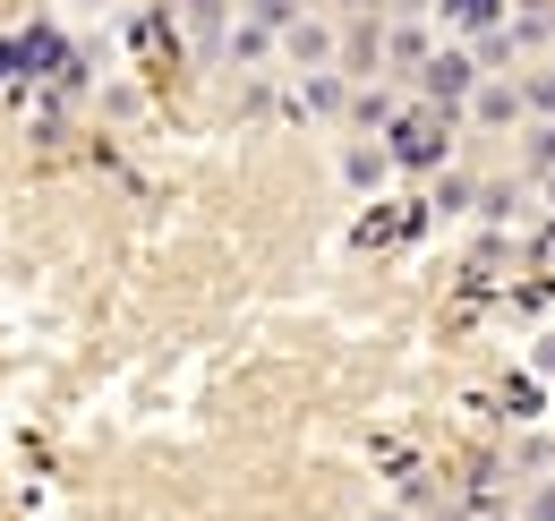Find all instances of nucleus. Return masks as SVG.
Returning a JSON list of instances; mask_svg holds the SVG:
<instances>
[{"label":"nucleus","instance_id":"1","mask_svg":"<svg viewBox=\"0 0 555 521\" xmlns=\"http://www.w3.org/2000/svg\"><path fill=\"white\" fill-rule=\"evenodd\" d=\"M376 137H385L393 171H444V163H453V120L427 112V103H393V120Z\"/></svg>","mask_w":555,"mask_h":521},{"label":"nucleus","instance_id":"2","mask_svg":"<svg viewBox=\"0 0 555 521\" xmlns=\"http://www.w3.org/2000/svg\"><path fill=\"white\" fill-rule=\"evenodd\" d=\"M411 77H418V103H427V112L462 120V103H470V86H479V61H470V43H436Z\"/></svg>","mask_w":555,"mask_h":521},{"label":"nucleus","instance_id":"3","mask_svg":"<svg viewBox=\"0 0 555 521\" xmlns=\"http://www.w3.org/2000/svg\"><path fill=\"white\" fill-rule=\"evenodd\" d=\"M9 52H17V77H26V86H35V77H52V86H61V77L77 68V52H69V35H61V26H26Z\"/></svg>","mask_w":555,"mask_h":521},{"label":"nucleus","instance_id":"4","mask_svg":"<svg viewBox=\"0 0 555 521\" xmlns=\"http://www.w3.org/2000/svg\"><path fill=\"white\" fill-rule=\"evenodd\" d=\"M343 103H350L343 68H308V77L291 86V120H343Z\"/></svg>","mask_w":555,"mask_h":521},{"label":"nucleus","instance_id":"5","mask_svg":"<svg viewBox=\"0 0 555 521\" xmlns=\"http://www.w3.org/2000/svg\"><path fill=\"white\" fill-rule=\"evenodd\" d=\"M513 17V0H436V17L427 26H444L453 43H479V35H495Z\"/></svg>","mask_w":555,"mask_h":521},{"label":"nucleus","instance_id":"6","mask_svg":"<svg viewBox=\"0 0 555 521\" xmlns=\"http://www.w3.org/2000/svg\"><path fill=\"white\" fill-rule=\"evenodd\" d=\"M462 120H479V129H513V120H521L513 77H479V86H470V103H462Z\"/></svg>","mask_w":555,"mask_h":521},{"label":"nucleus","instance_id":"7","mask_svg":"<svg viewBox=\"0 0 555 521\" xmlns=\"http://www.w3.org/2000/svg\"><path fill=\"white\" fill-rule=\"evenodd\" d=\"M418 223H427V205H376V214L350 231V249H393V240H411Z\"/></svg>","mask_w":555,"mask_h":521},{"label":"nucleus","instance_id":"8","mask_svg":"<svg viewBox=\"0 0 555 521\" xmlns=\"http://www.w3.org/2000/svg\"><path fill=\"white\" fill-rule=\"evenodd\" d=\"M376 52L393 68H418L427 52H436V26H376Z\"/></svg>","mask_w":555,"mask_h":521},{"label":"nucleus","instance_id":"9","mask_svg":"<svg viewBox=\"0 0 555 521\" xmlns=\"http://www.w3.org/2000/svg\"><path fill=\"white\" fill-rule=\"evenodd\" d=\"M385 171H393V154H385V137H359L343 154V180L350 189H385Z\"/></svg>","mask_w":555,"mask_h":521},{"label":"nucleus","instance_id":"10","mask_svg":"<svg viewBox=\"0 0 555 521\" xmlns=\"http://www.w3.org/2000/svg\"><path fill=\"white\" fill-rule=\"evenodd\" d=\"M343 120H350V129H359V137H376V129H385V120H393V94H385V86H350Z\"/></svg>","mask_w":555,"mask_h":521},{"label":"nucleus","instance_id":"11","mask_svg":"<svg viewBox=\"0 0 555 521\" xmlns=\"http://www.w3.org/2000/svg\"><path fill=\"white\" fill-rule=\"evenodd\" d=\"M513 94H521V120H555V68H530V77H513Z\"/></svg>","mask_w":555,"mask_h":521},{"label":"nucleus","instance_id":"12","mask_svg":"<svg viewBox=\"0 0 555 521\" xmlns=\"http://www.w3.org/2000/svg\"><path fill=\"white\" fill-rule=\"evenodd\" d=\"M555 171V120H530V137H521V180H547Z\"/></svg>","mask_w":555,"mask_h":521},{"label":"nucleus","instance_id":"13","mask_svg":"<svg viewBox=\"0 0 555 521\" xmlns=\"http://www.w3.org/2000/svg\"><path fill=\"white\" fill-rule=\"evenodd\" d=\"M470 205H479L470 171H444V180H436V205H427V214H470Z\"/></svg>","mask_w":555,"mask_h":521},{"label":"nucleus","instance_id":"14","mask_svg":"<svg viewBox=\"0 0 555 521\" xmlns=\"http://www.w3.org/2000/svg\"><path fill=\"white\" fill-rule=\"evenodd\" d=\"M547 470H555V445H547V436L513 445V479H547Z\"/></svg>","mask_w":555,"mask_h":521},{"label":"nucleus","instance_id":"15","mask_svg":"<svg viewBox=\"0 0 555 521\" xmlns=\"http://www.w3.org/2000/svg\"><path fill=\"white\" fill-rule=\"evenodd\" d=\"M266 52H274V26H240V35H231V61H240V68L266 61Z\"/></svg>","mask_w":555,"mask_h":521},{"label":"nucleus","instance_id":"16","mask_svg":"<svg viewBox=\"0 0 555 521\" xmlns=\"http://www.w3.org/2000/svg\"><path fill=\"white\" fill-rule=\"evenodd\" d=\"M539 402H547V385H539V377H513V385H504V410H521V419H530Z\"/></svg>","mask_w":555,"mask_h":521},{"label":"nucleus","instance_id":"17","mask_svg":"<svg viewBox=\"0 0 555 521\" xmlns=\"http://www.w3.org/2000/svg\"><path fill=\"white\" fill-rule=\"evenodd\" d=\"M521 521H555V479H530V496H521Z\"/></svg>","mask_w":555,"mask_h":521},{"label":"nucleus","instance_id":"18","mask_svg":"<svg viewBox=\"0 0 555 521\" xmlns=\"http://www.w3.org/2000/svg\"><path fill=\"white\" fill-rule=\"evenodd\" d=\"M0 94H26V77H17V52H9V35H0Z\"/></svg>","mask_w":555,"mask_h":521},{"label":"nucleus","instance_id":"19","mask_svg":"<svg viewBox=\"0 0 555 521\" xmlns=\"http://www.w3.org/2000/svg\"><path fill=\"white\" fill-rule=\"evenodd\" d=\"M521 257H530V265H547V257H555V223H539V231H530V249H521Z\"/></svg>","mask_w":555,"mask_h":521},{"label":"nucleus","instance_id":"20","mask_svg":"<svg viewBox=\"0 0 555 521\" xmlns=\"http://www.w3.org/2000/svg\"><path fill=\"white\" fill-rule=\"evenodd\" d=\"M530 377H539V385H555V333L539 342V351H530Z\"/></svg>","mask_w":555,"mask_h":521},{"label":"nucleus","instance_id":"21","mask_svg":"<svg viewBox=\"0 0 555 521\" xmlns=\"http://www.w3.org/2000/svg\"><path fill=\"white\" fill-rule=\"evenodd\" d=\"M539 189H547V205H555V171H547V180H539Z\"/></svg>","mask_w":555,"mask_h":521},{"label":"nucleus","instance_id":"22","mask_svg":"<svg viewBox=\"0 0 555 521\" xmlns=\"http://www.w3.org/2000/svg\"><path fill=\"white\" fill-rule=\"evenodd\" d=\"M334 9H367V0H334Z\"/></svg>","mask_w":555,"mask_h":521},{"label":"nucleus","instance_id":"23","mask_svg":"<svg viewBox=\"0 0 555 521\" xmlns=\"http://www.w3.org/2000/svg\"><path fill=\"white\" fill-rule=\"evenodd\" d=\"M376 521H411V513H376Z\"/></svg>","mask_w":555,"mask_h":521}]
</instances>
